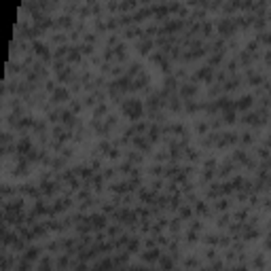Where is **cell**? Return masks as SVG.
Instances as JSON below:
<instances>
[{
    "label": "cell",
    "mask_w": 271,
    "mask_h": 271,
    "mask_svg": "<svg viewBox=\"0 0 271 271\" xmlns=\"http://www.w3.org/2000/svg\"><path fill=\"white\" fill-rule=\"evenodd\" d=\"M224 121H227V123H233V121H235V112H233V108L224 112Z\"/></svg>",
    "instance_id": "5b68a950"
},
{
    "label": "cell",
    "mask_w": 271,
    "mask_h": 271,
    "mask_svg": "<svg viewBox=\"0 0 271 271\" xmlns=\"http://www.w3.org/2000/svg\"><path fill=\"white\" fill-rule=\"evenodd\" d=\"M250 106H252V97L250 95H244V97H239L235 102V110H246Z\"/></svg>",
    "instance_id": "7a4b0ae2"
},
{
    "label": "cell",
    "mask_w": 271,
    "mask_h": 271,
    "mask_svg": "<svg viewBox=\"0 0 271 271\" xmlns=\"http://www.w3.org/2000/svg\"><path fill=\"white\" fill-rule=\"evenodd\" d=\"M233 28H235V25L231 24L229 19H223V21L218 24V30H220V34H231V32H233Z\"/></svg>",
    "instance_id": "3957f363"
},
{
    "label": "cell",
    "mask_w": 271,
    "mask_h": 271,
    "mask_svg": "<svg viewBox=\"0 0 271 271\" xmlns=\"http://www.w3.org/2000/svg\"><path fill=\"white\" fill-rule=\"evenodd\" d=\"M123 112L129 119H140L142 117V102L140 100H127V102H123Z\"/></svg>",
    "instance_id": "6da1fadb"
},
{
    "label": "cell",
    "mask_w": 271,
    "mask_h": 271,
    "mask_svg": "<svg viewBox=\"0 0 271 271\" xmlns=\"http://www.w3.org/2000/svg\"><path fill=\"white\" fill-rule=\"evenodd\" d=\"M159 259V252L157 250H153V252H146V260H157Z\"/></svg>",
    "instance_id": "ba28073f"
},
{
    "label": "cell",
    "mask_w": 271,
    "mask_h": 271,
    "mask_svg": "<svg viewBox=\"0 0 271 271\" xmlns=\"http://www.w3.org/2000/svg\"><path fill=\"white\" fill-rule=\"evenodd\" d=\"M210 74H212V72H210V68H203V70L197 72V79H206V81H208V79H210Z\"/></svg>",
    "instance_id": "277c9868"
},
{
    "label": "cell",
    "mask_w": 271,
    "mask_h": 271,
    "mask_svg": "<svg viewBox=\"0 0 271 271\" xmlns=\"http://www.w3.org/2000/svg\"><path fill=\"white\" fill-rule=\"evenodd\" d=\"M55 97H57V100H61V97H68V93H66L64 89H57V91H55Z\"/></svg>",
    "instance_id": "30bf717a"
},
{
    "label": "cell",
    "mask_w": 271,
    "mask_h": 271,
    "mask_svg": "<svg viewBox=\"0 0 271 271\" xmlns=\"http://www.w3.org/2000/svg\"><path fill=\"white\" fill-rule=\"evenodd\" d=\"M91 220H93V227H104V216H93V218H91Z\"/></svg>",
    "instance_id": "8992f818"
},
{
    "label": "cell",
    "mask_w": 271,
    "mask_h": 271,
    "mask_svg": "<svg viewBox=\"0 0 271 271\" xmlns=\"http://www.w3.org/2000/svg\"><path fill=\"white\" fill-rule=\"evenodd\" d=\"M34 47H36V51H38L40 55H47V47H45V45H38V43H36Z\"/></svg>",
    "instance_id": "9c48e42d"
},
{
    "label": "cell",
    "mask_w": 271,
    "mask_h": 271,
    "mask_svg": "<svg viewBox=\"0 0 271 271\" xmlns=\"http://www.w3.org/2000/svg\"><path fill=\"white\" fill-rule=\"evenodd\" d=\"M193 93H195V87H193V85H189V87L184 85V87H182V95H193Z\"/></svg>",
    "instance_id": "52a82bcc"
}]
</instances>
